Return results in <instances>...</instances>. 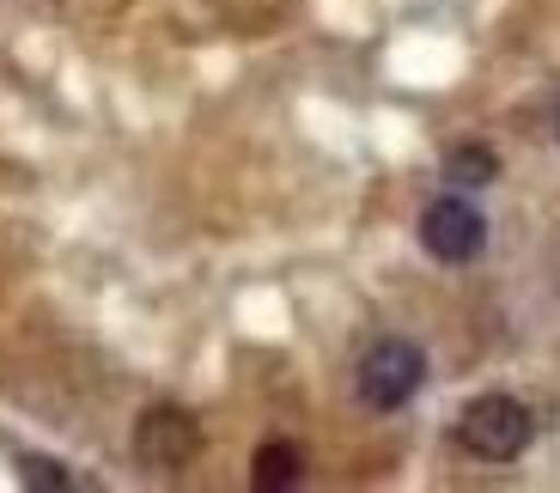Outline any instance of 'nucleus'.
<instances>
[{
    "mask_svg": "<svg viewBox=\"0 0 560 493\" xmlns=\"http://www.w3.org/2000/svg\"><path fill=\"white\" fill-rule=\"evenodd\" d=\"M530 433H536L530 409H524L518 396H505V390L476 396V402L457 414V445L469 457H481V463H512V457H524Z\"/></svg>",
    "mask_w": 560,
    "mask_h": 493,
    "instance_id": "nucleus-1",
    "label": "nucleus"
},
{
    "mask_svg": "<svg viewBox=\"0 0 560 493\" xmlns=\"http://www.w3.org/2000/svg\"><path fill=\"white\" fill-rule=\"evenodd\" d=\"M420 378H427V353H420L415 341L390 336V341H378V348L360 360V372H353V390H360L365 409L390 414V409H402L408 396L420 390Z\"/></svg>",
    "mask_w": 560,
    "mask_h": 493,
    "instance_id": "nucleus-2",
    "label": "nucleus"
},
{
    "mask_svg": "<svg viewBox=\"0 0 560 493\" xmlns=\"http://www.w3.org/2000/svg\"><path fill=\"white\" fill-rule=\"evenodd\" d=\"M135 457L147 469H189L201 457V421L189 409H171V402H159V409L140 414L135 426Z\"/></svg>",
    "mask_w": 560,
    "mask_h": 493,
    "instance_id": "nucleus-3",
    "label": "nucleus"
},
{
    "mask_svg": "<svg viewBox=\"0 0 560 493\" xmlns=\"http://www.w3.org/2000/svg\"><path fill=\"white\" fill-rule=\"evenodd\" d=\"M420 244H427L433 262H451V268L476 262L481 244H488V220H481L463 196H439L433 208L420 213Z\"/></svg>",
    "mask_w": 560,
    "mask_h": 493,
    "instance_id": "nucleus-4",
    "label": "nucleus"
},
{
    "mask_svg": "<svg viewBox=\"0 0 560 493\" xmlns=\"http://www.w3.org/2000/svg\"><path fill=\"white\" fill-rule=\"evenodd\" d=\"M250 481H256L262 493L299 488V481H305V451H299L293 438H268L262 451H256V463H250Z\"/></svg>",
    "mask_w": 560,
    "mask_h": 493,
    "instance_id": "nucleus-5",
    "label": "nucleus"
},
{
    "mask_svg": "<svg viewBox=\"0 0 560 493\" xmlns=\"http://www.w3.org/2000/svg\"><path fill=\"white\" fill-rule=\"evenodd\" d=\"M445 177H451V184H463V189H481V184L500 177V159H493L488 146H451V153H445Z\"/></svg>",
    "mask_w": 560,
    "mask_h": 493,
    "instance_id": "nucleus-6",
    "label": "nucleus"
},
{
    "mask_svg": "<svg viewBox=\"0 0 560 493\" xmlns=\"http://www.w3.org/2000/svg\"><path fill=\"white\" fill-rule=\"evenodd\" d=\"M19 476H25V488H73V476L49 457H19Z\"/></svg>",
    "mask_w": 560,
    "mask_h": 493,
    "instance_id": "nucleus-7",
    "label": "nucleus"
},
{
    "mask_svg": "<svg viewBox=\"0 0 560 493\" xmlns=\"http://www.w3.org/2000/svg\"><path fill=\"white\" fill-rule=\"evenodd\" d=\"M548 122H555V141H560V98H555V116H548Z\"/></svg>",
    "mask_w": 560,
    "mask_h": 493,
    "instance_id": "nucleus-8",
    "label": "nucleus"
}]
</instances>
